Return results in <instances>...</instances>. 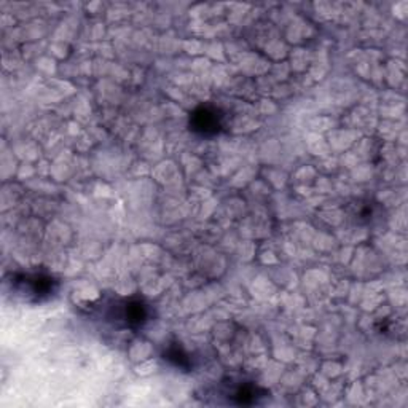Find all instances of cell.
<instances>
[{
    "label": "cell",
    "instance_id": "1",
    "mask_svg": "<svg viewBox=\"0 0 408 408\" xmlns=\"http://www.w3.org/2000/svg\"><path fill=\"white\" fill-rule=\"evenodd\" d=\"M15 285L19 294L26 295L27 298H34V300H44L49 298L54 289H56V281L50 276L45 275H27L15 277V281H11Z\"/></svg>",
    "mask_w": 408,
    "mask_h": 408
},
{
    "label": "cell",
    "instance_id": "3",
    "mask_svg": "<svg viewBox=\"0 0 408 408\" xmlns=\"http://www.w3.org/2000/svg\"><path fill=\"white\" fill-rule=\"evenodd\" d=\"M118 317L123 319L128 327L138 329V327H142V325L147 322L148 308L144 302L129 300L128 303L123 305V308H121Z\"/></svg>",
    "mask_w": 408,
    "mask_h": 408
},
{
    "label": "cell",
    "instance_id": "5",
    "mask_svg": "<svg viewBox=\"0 0 408 408\" xmlns=\"http://www.w3.org/2000/svg\"><path fill=\"white\" fill-rule=\"evenodd\" d=\"M165 360L182 370H190V367H192V360H190L185 350L178 343L168 346V350L165 351Z\"/></svg>",
    "mask_w": 408,
    "mask_h": 408
},
{
    "label": "cell",
    "instance_id": "4",
    "mask_svg": "<svg viewBox=\"0 0 408 408\" xmlns=\"http://www.w3.org/2000/svg\"><path fill=\"white\" fill-rule=\"evenodd\" d=\"M268 396L263 387L257 384H241L233 394V402L238 405H253L257 404L258 399Z\"/></svg>",
    "mask_w": 408,
    "mask_h": 408
},
{
    "label": "cell",
    "instance_id": "2",
    "mask_svg": "<svg viewBox=\"0 0 408 408\" xmlns=\"http://www.w3.org/2000/svg\"><path fill=\"white\" fill-rule=\"evenodd\" d=\"M223 117L219 108L213 106H200L190 115V129L201 136H214L222 129Z\"/></svg>",
    "mask_w": 408,
    "mask_h": 408
}]
</instances>
